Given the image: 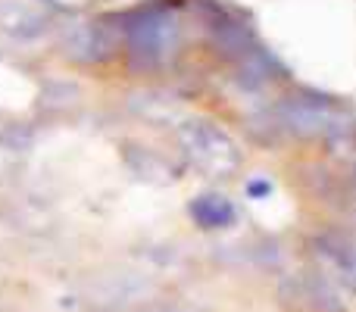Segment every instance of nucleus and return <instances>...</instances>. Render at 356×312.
<instances>
[{
	"instance_id": "f257e3e1",
	"label": "nucleus",
	"mask_w": 356,
	"mask_h": 312,
	"mask_svg": "<svg viewBox=\"0 0 356 312\" xmlns=\"http://www.w3.org/2000/svg\"><path fill=\"white\" fill-rule=\"evenodd\" d=\"M288 122L291 129L297 131H322V125H325V113H322V106H313L309 100H300V104L291 106L288 113Z\"/></svg>"
},
{
	"instance_id": "f03ea898",
	"label": "nucleus",
	"mask_w": 356,
	"mask_h": 312,
	"mask_svg": "<svg viewBox=\"0 0 356 312\" xmlns=\"http://www.w3.org/2000/svg\"><path fill=\"white\" fill-rule=\"evenodd\" d=\"M219 47L225 50V54H244V47H247V31L238 28V25H225V28L219 31Z\"/></svg>"
}]
</instances>
